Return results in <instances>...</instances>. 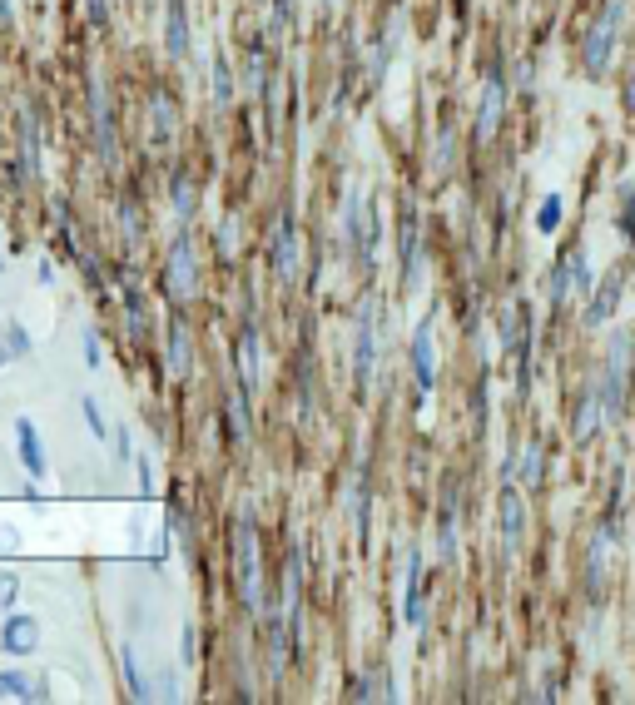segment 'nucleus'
Listing matches in <instances>:
<instances>
[{"mask_svg":"<svg viewBox=\"0 0 635 705\" xmlns=\"http://www.w3.org/2000/svg\"><path fill=\"white\" fill-rule=\"evenodd\" d=\"M412 383H417V398H427L437 388V353H432V318H422L412 328Z\"/></svg>","mask_w":635,"mask_h":705,"instance_id":"obj_10","label":"nucleus"},{"mask_svg":"<svg viewBox=\"0 0 635 705\" xmlns=\"http://www.w3.org/2000/svg\"><path fill=\"white\" fill-rule=\"evenodd\" d=\"M635 363H631V333L621 328L616 338H611V353H606V363H601V408H606V423H616L621 413H626V383H631Z\"/></svg>","mask_w":635,"mask_h":705,"instance_id":"obj_2","label":"nucleus"},{"mask_svg":"<svg viewBox=\"0 0 635 705\" xmlns=\"http://www.w3.org/2000/svg\"><path fill=\"white\" fill-rule=\"evenodd\" d=\"M169 378L174 383H189L194 378V328H189L184 308L169 318Z\"/></svg>","mask_w":635,"mask_h":705,"instance_id":"obj_9","label":"nucleus"},{"mask_svg":"<svg viewBox=\"0 0 635 705\" xmlns=\"http://www.w3.org/2000/svg\"><path fill=\"white\" fill-rule=\"evenodd\" d=\"M0 646H5L10 656H30V651L40 646V621H35V616H5Z\"/></svg>","mask_w":635,"mask_h":705,"instance_id":"obj_19","label":"nucleus"},{"mask_svg":"<svg viewBox=\"0 0 635 705\" xmlns=\"http://www.w3.org/2000/svg\"><path fill=\"white\" fill-rule=\"evenodd\" d=\"M20 179H40V125L35 110H20Z\"/></svg>","mask_w":635,"mask_h":705,"instance_id":"obj_21","label":"nucleus"},{"mask_svg":"<svg viewBox=\"0 0 635 705\" xmlns=\"http://www.w3.org/2000/svg\"><path fill=\"white\" fill-rule=\"evenodd\" d=\"M502 110H507V80H502V65H492V75H487V85H482V105H477V140L482 144L497 140Z\"/></svg>","mask_w":635,"mask_h":705,"instance_id":"obj_7","label":"nucleus"},{"mask_svg":"<svg viewBox=\"0 0 635 705\" xmlns=\"http://www.w3.org/2000/svg\"><path fill=\"white\" fill-rule=\"evenodd\" d=\"M387 60H392V25L382 30V40L373 45V85H378L382 75H387Z\"/></svg>","mask_w":635,"mask_h":705,"instance_id":"obj_34","label":"nucleus"},{"mask_svg":"<svg viewBox=\"0 0 635 705\" xmlns=\"http://www.w3.org/2000/svg\"><path fill=\"white\" fill-rule=\"evenodd\" d=\"M621 293H626V274H621V269H611L606 279L596 283L591 303H586V323H591V328H601L606 318H616V308H621Z\"/></svg>","mask_w":635,"mask_h":705,"instance_id":"obj_16","label":"nucleus"},{"mask_svg":"<svg viewBox=\"0 0 635 705\" xmlns=\"http://www.w3.org/2000/svg\"><path fill=\"white\" fill-rule=\"evenodd\" d=\"M541 467H546V452H541V442H526L521 447V487H541Z\"/></svg>","mask_w":635,"mask_h":705,"instance_id":"obj_29","label":"nucleus"},{"mask_svg":"<svg viewBox=\"0 0 635 705\" xmlns=\"http://www.w3.org/2000/svg\"><path fill=\"white\" fill-rule=\"evenodd\" d=\"M139 492H144V497L154 492V472H149V462H144V457H139Z\"/></svg>","mask_w":635,"mask_h":705,"instance_id":"obj_45","label":"nucleus"},{"mask_svg":"<svg viewBox=\"0 0 635 705\" xmlns=\"http://www.w3.org/2000/svg\"><path fill=\"white\" fill-rule=\"evenodd\" d=\"M358 492H353V527H358V542L368 537V472H358V482H353Z\"/></svg>","mask_w":635,"mask_h":705,"instance_id":"obj_31","label":"nucleus"},{"mask_svg":"<svg viewBox=\"0 0 635 705\" xmlns=\"http://www.w3.org/2000/svg\"><path fill=\"white\" fill-rule=\"evenodd\" d=\"M110 442H115V447H110V457H115V467H125L129 457H134V447H129V427H120V432H115Z\"/></svg>","mask_w":635,"mask_h":705,"instance_id":"obj_39","label":"nucleus"},{"mask_svg":"<svg viewBox=\"0 0 635 705\" xmlns=\"http://www.w3.org/2000/svg\"><path fill=\"white\" fill-rule=\"evenodd\" d=\"M536 229H541V234H556V229H561V194H546V199H541Z\"/></svg>","mask_w":635,"mask_h":705,"instance_id":"obj_33","label":"nucleus"},{"mask_svg":"<svg viewBox=\"0 0 635 705\" xmlns=\"http://www.w3.org/2000/svg\"><path fill=\"white\" fill-rule=\"evenodd\" d=\"M219 254H224V259H234V219H224V224H219Z\"/></svg>","mask_w":635,"mask_h":705,"instance_id":"obj_43","label":"nucleus"},{"mask_svg":"<svg viewBox=\"0 0 635 705\" xmlns=\"http://www.w3.org/2000/svg\"><path fill=\"white\" fill-rule=\"evenodd\" d=\"M15 596H20V576L15 571H0V616L15 611Z\"/></svg>","mask_w":635,"mask_h":705,"instance_id":"obj_35","label":"nucleus"},{"mask_svg":"<svg viewBox=\"0 0 635 705\" xmlns=\"http://www.w3.org/2000/svg\"><path fill=\"white\" fill-rule=\"evenodd\" d=\"M125 323H129V338H149L154 333V318H149V303H144V293L134 288V279H125Z\"/></svg>","mask_w":635,"mask_h":705,"instance_id":"obj_25","label":"nucleus"},{"mask_svg":"<svg viewBox=\"0 0 635 705\" xmlns=\"http://www.w3.org/2000/svg\"><path fill=\"white\" fill-rule=\"evenodd\" d=\"M15 442H20V467L30 472V482H40L45 477V447H40V432H35L30 418L15 423Z\"/></svg>","mask_w":635,"mask_h":705,"instance_id":"obj_23","label":"nucleus"},{"mask_svg":"<svg viewBox=\"0 0 635 705\" xmlns=\"http://www.w3.org/2000/svg\"><path fill=\"white\" fill-rule=\"evenodd\" d=\"M0 333H5V343H10V353H15V358H25V353H30V333H25L20 323H5Z\"/></svg>","mask_w":635,"mask_h":705,"instance_id":"obj_36","label":"nucleus"},{"mask_svg":"<svg viewBox=\"0 0 635 705\" xmlns=\"http://www.w3.org/2000/svg\"><path fill=\"white\" fill-rule=\"evenodd\" d=\"M194 656H199V646H194V626L184 621V631H179V661H184V666H194Z\"/></svg>","mask_w":635,"mask_h":705,"instance_id":"obj_41","label":"nucleus"},{"mask_svg":"<svg viewBox=\"0 0 635 705\" xmlns=\"http://www.w3.org/2000/svg\"><path fill=\"white\" fill-rule=\"evenodd\" d=\"M169 532L179 537V547H184V552H194V527H189V512H184V502H169Z\"/></svg>","mask_w":635,"mask_h":705,"instance_id":"obj_32","label":"nucleus"},{"mask_svg":"<svg viewBox=\"0 0 635 705\" xmlns=\"http://www.w3.org/2000/svg\"><path fill=\"white\" fill-rule=\"evenodd\" d=\"M402 621L407 626H427V596H422V557H407V586H402Z\"/></svg>","mask_w":635,"mask_h":705,"instance_id":"obj_17","label":"nucleus"},{"mask_svg":"<svg viewBox=\"0 0 635 705\" xmlns=\"http://www.w3.org/2000/svg\"><path fill=\"white\" fill-rule=\"evenodd\" d=\"M164 50H169V60H184V55H189V5H184V0H169V15H164Z\"/></svg>","mask_w":635,"mask_h":705,"instance_id":"obj_22","label":"nucleus"},{"mask_svg":"<svg viewBox=\"0 0 635 705\" xmlns=\"http://www.w3.org/2000/svg\"><path fill=\"white\" fill-rule=\"evenodd\" d=\"M606 557H611V527H601L586 552V591L591 596H601V586H606Z\"/></svg>","mask_w":635,"mask_h":705,"instance_id":"obj_24","label":"nucleus"},{"mask_svg":"<svg viewBox=\"0 0 635 705\" xmlns=\"http://www.w3.org/2000/svg\"><path fill=\"white\" fill-rule=\"evenodd\" d=\"M169 194H174V214H179V219H194V209H199V184H194L189 169H174Z\"/></svg>","mask_w":635,"mask_h":705,"instance_id":"obj_26","label":"nucleus"},{"mask_svg":"<svg viewBox=\"0 0 635 705\" xmlns=\"http://www.w3.org/2000/svg\"><path fill=\"white\" fill-rule=\"evenodd\" d=\"M234 363H239V388L258 393V383H263V348H258V328H254V323H244V328H239Z\"/></svg>","mask_w":635,"mask_h":705,"instance_id":"obj_14","label":"nucleus"},{"mask_svg":"<svg viewBox=\"0 0 635 705\" xmlns=\"http://www.w3.org/2000/svg\"><path fill=\"white\" fill-rule=\"evenodd\" d=\"M85 363H90V368L105 363V348H100V333H95V328H85Z\"/></svg>","mask_w":635,"mask_h":705,"instance_id":"obj_40","label":"nucleus"},{"mask_svg":"<svg viewBox=\"0 0 635 705\" xmlns=\"http://www.w3.org/2000/svg\"><path fill=\"white\" fill-rule=\"evenodd\" d=\"M621 0H611L601 15H596V25L586 30V45H581V65H586V75H606L611 70V45H616V30H621Z\"/></svg>","mask_w":635,"mask_h":705,"instance_id":"obj_4","label":"nucleus"},{"mask_svg":"<svg viewBox=\"0 0 635 705\" xmlns=\"http://www.w3.org/2000/svg\"><path fill=\"white\" fill-rule=\"evenodd\" d=\"M90 105H95V144H100V164L115 169V164H120V140H115V115H110V90L95 85Z\"/></svg>","mask_w":635,"mask_h":705,"instance_id":"obj_13","label":"nucleus"},{"mask_svg":"<svg viewBox=\"0 0 635 705\" xmlns=\"http://www.w3.org/2000/svg\"><path fill=\"white\" fill-rule=\"evenodd\" d=\"M120 219H125V244L134 249L139 244V214H134V204H120Z\"/></svg>","mask_w":635,"mask_h":705,"instance_id":"obj_42","label":"nucleus"},{"mask_svg":"<svg viewBox=\"0 0 635 705\" xmlns=\"http://www.w3.org/2000/svg\"><path fill=\"white\" fill-rule=\"evenodd\" d=\"M397 259H402V288L417 283V264H422V234H417V209L412 199L402 204V229H397Z\"/></svg>","mask_w":635,"mask_h":705,"instance_id":"obj_12","label":"nucleus"},{"mask_svg":"<svg viewBox=\"0 0 635 705\" xmlns=\"http://www.w3.org/2000/svg\"><path fill=\"white\" fill-rule=\"evenodd\" d=\"M10 358H15V353H10V343H5V338H0V368H5V363H10Z\"/></svg>","mask_w":635,"mask_h":705,"instance_id":"obj_47","label":"nucleus"},{"mask_svg":"<svg viewBox=\"0 0 635 705\" xmlns=\"http://www.w3.org/2000/svg\"><path fill=\"white\" fill-rule=\"evenodd\" d=\"M179 135V110H174V95L169 90H154L149 95V140L154 144H174Z\"/></svg>","mask_w":635,"mask_h":705,"instance_id":"obj_18","label":"nucleus"},{"mask_svg":"<svg viewBox=\"0 0 635 705\" xmlns=\"http://www.w3.org/2000/svg\"><path fill=\"white\" fill-rule=\"evenodd\" d=\"M10 15H15V10H10V0H0V25H10Z\"/></svg>","mask_w":635,"mask_h":705,"instance_id":"obj_46","label":"nucleus"},{"mask_svg":"<svg viewBox=\"0 0 635 705\" xmlns=\"http://www.w3.org/2000/svg\"><path fill=\"white\" fill-rule=\"evenodd\" d=\"M234 576H239V596H244V611H263V557H258V527L254 512L244 507L234 517Z\"/></svg>","mask_w":635,"mask_h":705,"instance_id":"obj_1","label":"nucleus"},{"mask_svg":"<svg viewBox=\"0 0 635 705\" xmlns=\"http://www.w3.org/2000/svg\"><path fill=\"white\" fill-rule=\"evenodd\" d=\"M164 283H169V298H174V308H184V303L199 293V249H194V239H189V234H179V239L169 244V259H164Z\"/></svg>","mask_w":635,"mask_h":705,"instance_id":"obj_3","label":"nucleus"},{"mask_svg":"<svg viewBox=\"0 0 635 705\" xmlns=\"http://www.w3.org/2000/svg\"><path fill=\"white\" fill-rule=\"evenodd\" d=\"M378 368V318H373V298L358 308V333H353V383L368 388Z\"/></svg>","mask_w":635,"mask_h":705,"instance_id":"obj_6","label":"nucleus"},{"mask_svg":"<svg viewBox=\"0 0 635 705\" xmlns=\"http://www.w3.org/2000/svg\"><path fill=\"white\" fill-rule=\"evenodd\" d=\"M447 164H452V130L437 135V154H432V169H437V174H447Z\"/></svg>","mask_w":635,"mask_h":705,"instance_id":"obj_38","label":"nucleus"},{"mask_svg":"<svg viewBox=\"0 0 635 705\" xmlns=\"http://www.w3.org/2000/svg\"><path fill=\"white\" fill-rule=\"evenodd\" d=\"M5 696H15V701H45V681H30L20 671H5L0 676V701Z\"/></svg>","mask_w":635,"mask_h":705,"instance_id":"obj_27","label":"nucleus"},{"mask_svg":"<svg viewBox=\"0 0 635 705\" xmlns=\"http://www.w3.org/2000/svg\"><path fill=\"white\" fill-rule=\"evenodd\" d=\"M120 666H125V686L134 701H149V686H144V676H139V656H134V646H120Z\"/></svg>","mask_w":635,"mask_h":705,"instance_id":"obj_30","label":"nucleus"},{"mask_svg":"<svg viewBox=\"0 0 635 705\" xmlns=\"http://www.w3.org/2000/svg\"><path fill=\"white\" fill-rule=\"evenodd\" d=\"M0 274H5V254H0Z\"/></svg>","mask_w":635,"mask_h":705,"instance_id":"obj_48","label":"nucleus"},{"mask_svg":"<svg viewBox=\"0 0 635 705\" xmlns=\"http://www.w3.org/2000/svg\"><path fill=\"white\" fill-rule=\"evenodd\" d=\"M80 413H85V423H90L95 437H110V427H105V418H100V403H95V398H80Z\"/></svg>","mask_w":635,"mask_h":705,"instance_id":"obj_37","label":"nucleus"},{"mask_svg":"<svg viewBox=\"0 0 635 705\" xmlns=\"http://www.w3.org/2000/svg\"><path fill=\"white\" fill-rule=\"evenodd\" d=\"M606 423V408H601V383H586L581 388V398H576V413H571V437H576V447H586L596 432Z\"/></svg>","mask_w":635,"mask_h":705,"instance_id":"obj_11","label":"nucleus"},{"mask_svg":"<svg viewBox=\"0 0 635 705\" xmlns=\"http://www.w3.org/2000/svg\"><path fill=\"white\" fill-rule=\"evenodd\" d=\"M497 512H502V547H507V557H511V552L521 547V537H526V502H521L516 482H502Z\"/></svg>","mask_w":635,"mask_h":705,"instance_id":"obj_15","label":"nucleus"},{"mask_svg":"<svg viewBox=\"0 0 635 705\" xmlns=\"http://www.w3.org/2000/svg\"><path fill=\"white\" fill-rule=\"evenodd\" d=\"M273 274H278V283L298 279V219H293V209H283L278 229H273Z\"/></svg>","mask_w":635,"mask_h":705,"instance_id":"obj_8","label":"nucleus"},{"mask_svg":"<svg viewBox=\"0 0 635 705\" xmlns=\"http://www.w3.org/2000/svg\"><path fill=\"white\" fill-rule=\"evenodd\" d=\"M214 105H219V110L234 105V70H229V55H214Z\"/></svg>","mask_w":635,"mask_h":705,"instance_id":"obj_28","label":"nucleus"},{"mask_svg":"<svg viewBox=\"0 0 635 705\" xmlns=\"http://www.w3.org/2000/svg\"><path fill=\"white\" fill-rule=\"evenodd\" d=\"M85 10H90V25H105L110 20V0H85Z\"/></svg>","mask_w":635,"mask_h":705,"instance_id":"obj_44","label":"nucleus"},{"mask_svg":"<svg viewBox=\"0 0 635 705\" xmlns=\"http://www.w3.org/2000/svg\"><path fill=\"white\" fill-rule=\"evenodd\" d=\"M437 562L442 566L457 562V492L452 487H447L442 512H437Z\"/></svg>","mask_w":635,"mask_h":705,"instance_id":"obj_20","label":"nucleus"},{"mask_svg":"<svg viewBox=\"0 0 635 705\" xmlns=\"http://www.w3.org/2000/svg\"><path fill=\"white\" fill-rule=\"evenodd\" d=\"M571 293H591V259H586V249L561 254V264L551 269V308H566Z\"/></svg>","mask_w":635,"mask_h":705,"instance_id":"obj_5","label":"nucleus"}]
</instances>
